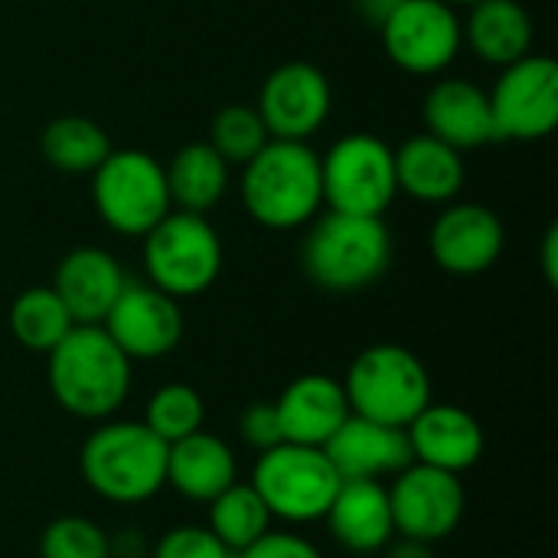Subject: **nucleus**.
<instances>
[{
	"label": "nucleus",
	"instance_id": "nucleus-1",
	"mask_svg": "<svg viewBox=\"0 0 558 558\" xmlns=\"http://www.w3.org/2000/svg\"><path fill=\"white\" fill-rule=\"evenodd\" d=\"M46 356L49 392L62 412L105 422L128 402L131 360L101 324H75Z\"/></svg>",
	"mask_w": 558,
	"mask_h": 558
},
{
	"label": "nucleus",
	"instance_id": "nucleus-2",
	"mask_svg": "<svg viewBox=\"0 0 558 558\" xmlns=\"http://www.w3.org/2000/svg\"><path fill=\"white\" fill-rule=\"evenodd\" d=\"M242 203L248 216L275 232L307 226L324 209L320 154L307 141L271 137L242 167Z\"/></svg>",
	"mask_w": 558,
	"mask_h": 558
},
{
	"label": "nucleus",
	"instance_id": "nucleus-3",
	"mask_svg": "<svg viewBox=\"0 0 558 558\" xmlns=\"http://www.w3.org/2000/svg\"><path fill=\"white\" fill-rule=\"evenodd\" d=\"M392 265V235L383 216H347L327 209L311 219L301 268L320 291L356 294L373 288Z\"/></svg>",
	"mask_w": 558,
	"mask_h": 558
},
{
	"label": "nucleus",
	"instance_id": "nucleus-4",
	"mask_svg": "<svg viewBox=\"0 0 558 558\" xmlns=\"http://www.w3.org/2000/svg\"><path fill=\"white\" fill-rule=\"evenodd\" d=\"M82 481L108 504H144L167 487V445L144 422L105 418L78 451Z\"/></svg>",
	"mask_w": 558,
	"mask_h": 558
},
{
	"label": "nucleus",
	"instance_id": "nucleus-5",
	"mask_svg": "<svg viewBox=\"0 0 558 558\" xmlns=\"http://www.w3.org/2000/svg\"><path fill=\"white\" fill-rule=\"evenodd\" d=\"M343 392L353 415L409 428V422L432 402V376L412 350L376 343L350 363Z\"/></svg>",
	"mask_w": 558,
	"mask_h": 558
},
{
	"label": "nucleus",
	"instance_id": "nucleus-6",
	"mask_svg": "<svg viewBox=\"0 0 558 558\" xmlns=\"http://www.w3.org/2000/svg\"><path fill=\"white\" fill-rule=\"evenodd\" d=\"M92 199L101 222L124 239H144L173 209L163 163L137 147H111L92 170Z\"/></svg>",
	"mask_w": 558,
	"mask_h": 558
},
{
	"label": "nucleus",
	"instance_id": "nucleus-7",
	"mask_svg": "<svg viewBox=\"0 0 558 558\" xmlns=\"http://www.w3.org/2000/svg\"><path fill=\"white\" fill-rule=\"evenodd\" d=\"M144 271L154 288L170 298H196L209 291L222 271V242L199 213L170 209L144 235Z\"/></svg>",
	"mask_w": 558,
	"mask_h": 558
},
{
	"label": "nucleus",
	"instance_id": "nucleus-8",
	"mask_svg": "<svg viewBox=\"0 0 558 558\" xmlns=\"http://www.w3.org/2000/svg\"><path fill=\"white\" fill-rule=\"evenodd\" d=\"M248 484L258 490L271 517L304 526L327 517L343 477L324 448L281 441L268 451H258Z\"/></svg>",
	"mask_w": 558,
	"mask_h": 558
},
{
	"label": "nucleus",
	"instance_id": "nucleus-9",
	"mask_svg": "<svg viewBox=\"0 0 558 558\" xmlns=\"http://www.w3.org/2000/svg\"><path fill=\"white\" fill-rule=\"evenodd\" d=\"M324 206L347 216H383L399 196L392 147L366 131L343 134L320 157Z\"/></svg>",
	"mask_w": 558,
	"mask_h": 558
},
{
	"label": "nucleus",
	"instance_id": "nucleus-10",
	"mask_svg": "<svg viewBox=\"0 0 558 558\" xmlns=\"http://www.w3.org/2000/svg\"><path fill=\"white\" fill-rule=\"evenodd\" d=\"M376 29L392 65L409 75H441L464 49L458 7L445 0H399Z\"/></svg>",
	"mask_w": 558,
	"mask_h": 558
},
{
	"label": "nucleus",
	"instance_id": "nucleus-11",
	"mask_svg": "<svg viewBox=\"0 0 558 558\" xmlns=\"http://www.w3.org/2000/svg\"><path fill=\"white\" fill-rule=\"evenodd\" d=\"M490 98L497 141H543L558 124V65L549 56H523L500 69Z\"/></svg>",
	"mask_w": 558,
	"mask_h": 558
},
{
	"label": "nucleus",
	"instance_id": "nucleus-12",
	"mask_svg": "<svg viewBox=\"0 0 558 558\" xmlns=\"http://www.w3.org/2000/svg\"><path fill=\"white\" fill-rule=\"evenodd\" d=\"M389 490L392 523L396 536L418 539V543H441L448 539L468 510V494L458 474L428 468V464H409L396 474Z\"/></svg>",
	"mask_w": 558,
	"mask_h": 558
},
{
	"label": "nucleus",
	"instance_id": "nucleus-13",
	"mask_svg": "<svg viewBox=\"0 0 558 558\" xmlns=\"http://www.w3.org/2000/svg\"><path fill=\"white\" fill-rule=\"evenodd\" d=\"M330 108V78L311 62H284L271 69L255 105L268 134L281 141H311L327 124Z\"/></svg>",
	"mask_w": 558,
	"mask_h": 558
},
{
	"label": "nucleus",
	"instance_id": "nucleus-14",
	"mask_svg": "<svg viewBox=\"0 0 558 558\" xmlns=\"http://www.w3.org/2000/svg\"><path fill=\"white\" fill-rule=\"evenodd\" d=\"M105 333L121 347V353L134 363H150L173 353L183 340V311L180 301L163 294L160 288L128 281L121 298L111 304L101 320Z\"/></svg>",
	"mask_w": 558,
	"mask_h": 558
},
{
	"label": "nucleus",
	"instance_id": "nucleus-15",
	"mask_svg": "<svg viewBox=\"0 0 558 558\" xmlns=\"http://www.w3.org/2000/svg\"><path fill=\"white\" fill-rule=\"evenodd\" d=\"M507 245L500 216L484 203H445L428 232V252L435 265L458 278L490 271Z\"/></svg>",
	"mask_w": 558,
	"mask_h": 558
},
{
	"label": "nucleus",
	"instance_id": "nucleus-16",
	"mask_svg": "<svg viewBox=\"0 0 558 558\" xmlns=\"http://www.w3.org/2000/svg\"><path fill=\"white\" fill-rule=\"evenodd\" d=\"M412 461L448 474H464L484 458V425L461 405L428 402L405 428Z\"/></svg>",
	"mask_w": 558,
	"mask_h": 558
},
{
	"label": "nucleus",
	"instance_id": "nucleus-17",
	"mask_svg": "<svg viewBox=\"0 0 558 558\" xmlns=\"http://www.w3.org/2000/svg\"><path fill=\"white\" fill-rule=\"evenodd\" d=\"M324 454L343 481H383L396 477L412 464V448L405 428L383 425L363 415H353L337 428L324 445Z\"/></svg>",
	"mask_w": 558,
	"mask_h": 558
},
{
	"label": "nucleus",
	"instance_id": "nucleus-18",
	"mask_svg": "<svg viewBox=\"0 0 558 558\" xmlns=\"http://www.w3.org/2000/svg\"><path fill=\"white\" fill-rule=\"evenodd\" d=\"M124 284L128 275L111 252L98 245H78L59 258L49 288L59 294L75 324H101Z\"/></svg>",
	"mask_w": 558,
	"mask_h": 558
},
{
	"label": "nucleus",
	"instance_id": "nucleus-19",
	"mask_svg": "<svg viewBox=\"0 0 558 558\" xmlns=\"http://www.w3.org/2000/svg\"><path fill=\"white\" fill-rule=\"evenodd\" d=\"M275 412L284 441L324 448L350 418V402L340 379L307 373L284 386V392L275 399Z\"/></svg>",
	"mask_w": 558,
	"mask_h": 558
},
{
	"label": "nucleus",
	"instance_id": "nucleus-20",
	"mask_svg": "<svg viewBox=\"0 0 558 558\" xmlns=\"http://www.w3.org/2000/svg\"><path fill=\"white\" fill-rule=\"evenodd\" d=\"M422 121L432 137L451 144L461 154L497 141L494 118H490V98L471 78H438L425 92Z\"/></svg>",
	"mask_w": 558,
	"mask_h": 558
},
{
	"label": "nucleus",
	"instance_id": "nucleus-21",
	"mask_svg": "<svg viewBox=\"0 0 558 558\" xmlns=\"http://www.w3.org/2000/svg\"><path fill=\"white\" fill-rule=\"evenodd\" d=\"M392 160H396L399 193H405L418 203L445 206V203H454V196L464 190L468 167H464L461 150L432 137L428 131L402 141L392 150Z\"/></svg>",
	"mask_w": 558,
	"mask_h": 558
},
{
	"label": "nucleus",
	"instance_id": "nucleus-22",
	"mask_svg": "<svg viewBox=\"0 0 558 558\" xmlns=\"http://www.w3.org/2000/svg\"><path fill=\"white\" fill-rule=\"evenodd\" d=\"M324 520L330 536L360 556L386 549L396 536L389 490L383 481H343Z\"/></svg>",
	"mask_w": 558,
	"mask_h": 558
},
{
	"label": "nucleus",
	"instance_id": "nucleus-23",
	"mask_svg": "<svg viewBox=\"0 0 558 558\" xmlns=\"http://www.w3.org/2000/svg\"><path fill=\"white\" fill-rule=\"evenodd\" d=\"M239 481L235 451L213 432H193L167 445V484L196 504L216 500L226 487Z\"/></svg>",
	"mask_w": 558,
	"mask_h": 558
},
{
	"label": "nucleus",
	"instance_id": "nucleus-24",
	"mask_svg": "<svg viewBox=\"0 0 558 558\" xmlns=\"http://www.w3.org/2000/svg\"><path fill=\"white\" fill-rule=\"evenodd\" d=\"M464 46L487 65H510L533 52L536 26L520 0H477L461 20Z\"/></svg>",
	"mask_w": 558,
	"mask_h": 558
},
{
	"label": "nucleus",
	"instance_id": "nucleus-25",
	"mask_svg": "<svg viewBox=\"0 0 558 558\" xmlns=\"http://www.w3.org/2000/svg\"><path fill=\"white\" fill-rule=\"evenodd\" d=\"M163 173L170 206L183 213L206 216L229 190V163L206 141L180 147L163 167Z\"/></svg>",
	"mask_w": 558,
	"mask_h": 558
},
{
	"label": "nucleus",
	"instance_id": "nucleus-26",
	"mask_svg": "<svg viewBox=\"0 0 558 558\" xmlns=\"http://www.w3.org/2000/svg\"><path fill=\"white\" fill-rule=\"evenodd\" d=\"M39 154L49 167L62 173H92L111 154V141L98 121L82 114H62L43 128Z\"/></svg>",
	"mask_w": 558,
	"mask_h": 558
},
{
	"label": "nucleus",
	"instance_id": "nucleus-27",
	"mask_svg": "<svg viewBox=\"0 0 558 558\" xmlns=\"http://www.w3.org/2000/svg\"><path fill=\"white\" fill-rule=\"evenodd\" d=\"M72 327H75L72 314L65 311V304L49 284L26 288L10 304V333L29 353H49Z\"/></svg>",
	"mask_w": 558,
	"mask_h": 558
},
{
	"label": "nucleus",
	"instance_id": "nucleus-28",
	"mask_svg": "<svg viewBox=\"0 0 558 558\" xmlns=\"http://www.w3.org/2000/svg\"><path fill=\"white\" fill-rule=\"evenodd\" d=\"M209 507V530L239 556L242 549H248L252 543H258L268 530H271V510L265 507V500L258 497V490L252 484H232L226 487L216 500L206 504Z\"/></svg>",
	"mask_w": 558,
	"mask_h": 558
},
{
	"label": "nucleus",
	"instance_id": "nucleus-29",
	"mask_svg": "<svg viewBox=\"0 0 558 558\" xmlns=\"http://www.w3.org/2000/svg\"><path fill=\"white\" fill-rule=\"evenodd\" d=\"M203 422H206L203 396L193 386H186V383H167V386H160L147 399V409H144V425L163 445H173V441L199 432Z\"/></svg>",
	"mask_w": 558,
	"mask_h": 558
},
{
	"label": "nucleus",
	"instance_id": "nucleus-30",
	"mask_svg": "<svg viewBox=\"0 0 558 558\" xmlns=\"http://www.w3.org/2000/svg\"><path fill=\"white\" fill-rule=\"evenodd\" d=\"M271 141L262 114L248 105H226L209 121V147L229 163L245 167L265 144Z\"/></svg>",
	"mask_w": 558,
	"mask_h": 558
},
{
	"label": "nucleus",
	"instance_id": "nucleus-31",
	"mask_svg": "<svg viewBox=\"0 0 558 558\" xmlns=\"http://www.w3.org/2000/svg\"><path fill=\"white\" fill-rule=\"evenodd\" d=\"M111 536L88 517H59L39 536V558H111Z\"/></svg>",
	"mask_w": 558,
	"mask_h": 558
},
{
	"label": "nucleus",
	"instance_id": "nucleus-32",
	"mask_svg": "<svg viewBox=\"0 0 558 558\" xmlns=\"http://www.w3.org/2000/svg\"><path fill=\"white\" fill-rule=\"evenodd\" d=\"M150 558H235V553L209 526H173L157 539Z\"/></svg>",
	"mask_w": 558,
	"mask_h": 558
},
{
	"label": "nucleus",
	"instance_id": "nucleus-33",
	"mask_svg": "<svg viewBox=\"0 0 558 558\" xmlns=\"http://www.w3.org/2000/svg\"><path fill=\"white\" fill-rule=\"evenodd\" d=\"M239 435L245 445H252L255 451H268L275 445H281V425H278V412L275 402H252L242 415H239Z\"/></svg>",
	"mask_w": 558,
	"mask_h": 558
},
{
	"label": "nucleus",
	"instance_id": "nucleus-34",
	"mask_svg": "<svg viewBox=\"0 0 558 558\" xmlns=\"http://www.w3.org/2000/svg\"><path fill=\"white\" fill-rule=\"evenodd\" d=\"M235 558H324L320 549L298 536V533H275L268 530L258 543H252L248 549H242Z\"/></svg>",
	"mask_w": 558,
	"mask_h": 558
},
{
	"label": "nucleus",
	"instance_id": "nucleus-35",
	"mask_svg": "<svg viewBox=\"0 0 558 558\" xmlns=\"http://www.w3.org/2000/svg\"><path fill=\"white\" fill-rule=\"evenodd\" d=\"M543 275L549 284H558V226H549L543 242Z\"/></svg>",
	"mask_w": 558,
	"mask_h": 558
},
{
	"label": "nucleus",
	"instance_id": "nucleus-36",
	"mask_svg": "<svg viewBox=\"0 0 558 558\" xmlns=\"http://www.w3.org/2000/svg\"><path fill=\"white\" fill-rule=\"evenodd\" d=\"M389 553H386V558H435V553H432V546L428 543H418V539H399V543H389L386 546Z\"/></svg>",
	"mask_w": 558,
	"mask_h": 558
},
{
	"label": "nucleus",
	"instance_id": "nucleus-37",
	"mask_svg": "<svg viewBox=\"0 0 558 558\" xmlns=\"http://www.w3.org/2000/svg\"><path fill=\"white\" fill-rule=\"evenodd\" d=\"M445 3H451V7H471V3H477V0H445Z\"/></svg>",
	"mask_w": 558,
	"mask_h": 558
}]
</instances>
